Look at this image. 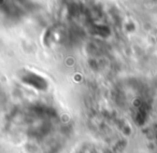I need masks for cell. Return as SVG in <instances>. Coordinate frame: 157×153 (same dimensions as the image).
<instances>
[{"label":"cell","instance_id":"obj_1","mask_svg":"<svg viewBox=\"0 0 157 153\" xmlns=\"http://www.w3.org/2000/svg\"><path fill=\"white\" fill-rule=\"evenodd\" d=\"M23 82L29 84V85L33 86L36 88H39V90H43L46 88V82L45 80L42 78V76H38L33 72H25V74L22 76Z\"/></svg>","mask_w":157,"mask_h":153}]
</instances>
